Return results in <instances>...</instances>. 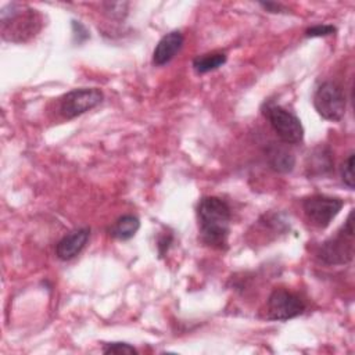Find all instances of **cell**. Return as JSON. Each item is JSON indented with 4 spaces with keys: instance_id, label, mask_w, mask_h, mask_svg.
Here are the masks:
<instances>
[{
    "instance_id": "obj_1",
    "label": "cell",
    "mask_w": 355,
    "mask_h": 355,
    "mask_svg": "<svg viewBox=\"0 0 355 355\" xmlns=\"http://www.w3.org/2000/svg\"><path fill=\"white\" fill-rule=\"evenodd\" d=\"M197 219L202 243L212 248H225L232 219L229 204L215 196L202 197L197 205Z\"/></svg>"
},
{
    "instance_id": "obj_2",
    "label": "cell",
    "mask_w": 355,
    "mask_h": 355,
    "mask_svg": "<svg viewBox=\"0 0 355 355\" xmlns=\"http://www.w3.org/2000/svg\"><path fill=\"white\" fill-rule=\"evenodd\" d=\"M42 24V15L26 4L8 3L0 11L1 36L8 42H28L40 31Z\"/></svg>"
},
{
    "instance_id": "obj_3",
    "label": "cell",
    "mask_w": 355,
    "mask_h": 355,
    "mask_svg": "<svg viewBox=\"0 0 355 355\" xmlns=\"http://www.w3.org/2000/svg\"><path fill=\"white\" fill-rule=\"evenodd\" d=\"M318 258L327 265H345L354 258V226L349 212L341 229L318 250Z\"/></svg>"
},
{
    "instance_id": "obj_4",
    "label": "cell",
    "mask_w": 355,
    "mask_h": 355,
    "mask_svg": "<svg viewBox=\"0 0 355 355\" xmlns=\"http://www.w3.org/2000/svg\"><path fill=\"white\" fill-rule=\"evenodd\" d=\"M262 112L283 143L298 144L302 141L304 128L301 121L293 112L273 103L265 104Z\"/></svg>"
},
{
    "instance_id": "obj_5",
    "label": "cell",
    "mask_w": 355,
    "mask_h": 355,
    "mask_svg": "<svg viewBox=\"0 0 355 355\" xmlns=\"http://www.w3.org/2000/svg\"><path fill=\"white\" fill-rule=\"evenodd\" d=\"M316 112L326 121L338 122L345 114V94L336 82H323L315 92L312 98Z\"/></svg>"
},
{
    "instance_id": "obj_6",
    "label": "cell",
    "mask_w": 355,
    "mask_h": 355,
    "mask_svg": "<svg viewBox=\"0 0 355 355\" xmlns=\"http://www.w3.org/2000/svg\"><path fill=\"white\" fill-rule=\"evenodd\" d=\"M104 98V94L97 87H79L67 92L58 101V111L62 118L72 119L94 107Z\"/></svg>"
},
{
    "instance_id": "obj_7",
    "label": "cell",
    "mask_w": 355,
    "mask_h": 355,
    "mask_svg": "<svg viewBox=\"0 0 355 355\" xmlns=\"http://www.w3.org/2000/svg\"><path fill=\"white\" fill-rule=\"evenodd\" d=\"M344 201L338 197L326 194H313L302 200V211L312 225L324 229L338 215Z\"/></svg>"
},
{
    "instance_id": "obj_8",
    "label": "cell",
    "mask_w": 355,
    "mask_h": 355,
    "mask_svg": "<svg viewBox=\"0 0 355 355\" xmlns=\"http://www.w3.org/2000/svg\"><path fill=\"white\" fill-rule=\"evenodd\" d=\"M305 309L300 295L286 290L275 288L266 302V312L270 320H288L300 316Z\"/></svg>"
},
{
    "instance_id": "obj_9",
    "label": "cell",
    "mask_w": 355,
    "mask_h": 355,
    "mask_svg": "<svg viewBox=\"0 0 355 355\" xmlns=\"http://www.w3.org/2000/svg\"><path fill=\"white\" fill-rule=\"evenodd\" d=\"M90 237L89 227H79L65 234L55 245V255L61 261H69L80 254Z\"/></svg>"
},
{
    "instance_id": "obj_10",
    "label": "cell",
    "mask_w": 355,
    "mask_h": 355,
    "mask_svg": "<svg viewBox=\"0 0 355 355\" xmlns=\"http://www.w3.org/2000/svg\"><path fill=\"white\" fill-rule=\"evenodd\" d=\"M183 43L184 37L180 31H172L164 35L153 51V64L157 67L168 64L180 51Z\"/></svg>"
},
{
    "instance_id": "obj_11",
    "label": "cell",
    "mask_w": 355,
    "mask_h": 355,
    "mask_svg": "<svg viewBox=\"0 0 355 355\" xmlns=\"http://www.w3.org/2000/svg\"><path fill=\"white\" fill-rule=\"evenodd\" d=\"M333 155L331 150L327 146H318L315 147L308 158H306V175L309 178L313 176H323L333 171Z\"/></svg>"
},
{
    "instance_id": "obj_12",
    "label": "cell",
    "mask_w": 355,
    "mask_h": 355,
    "mask_svg": "<svg viewBox=\"0 0 355 355\" xmlns=\"http://www.w3.org/2000/svg\"><path fill=\"white\" fill-rule=\"evenodd\" d=\"M265 158L269 166L279 173L291 172L295 165V158L293 153H290L286 147L279 146L276 143H270L265 148Z\"/></svg>"
},
{
    "instance_id": "obj_13",
    "label": "cell",
    "mask_w": 355,
    "mask_h": 355,
    "mask_svg": "<svg viewBox=\"0 0 355 355\" xmlns=\"http://www.w3.org/2000/svg\"><path fill=\"white\" fill-rule=\"evenodd\" d=\"M140 229V220L135 215H122L110 227V236L116 240H129Z\"/></svg>"
},
{
    "instance_id": "obj_14",
    "label": "cell",
    "mask_w": 355,
    "mask_h": 355,
    "mask_svg": "<svg viewBox=\"0 0 355 355\" xmlns=\"http://www.w3.org/2000/svg\"><path fill=\"white\" fill-rule=\"evenodd\" d=\"M226 60L227 57L225 53H219V51L207 53L193 60V68L197 73H207L222 67L226 62Z\"/></svg>"
},
{
    "instance_id": "obj_15",
    "label": "cell",
    "mask_w": 355,
    "mask_h": 355,
    "mask_svg": "<svg viewBox=\"0 0 355 355\" xmlns=\"http://www.w3.org/2000/svg\"><path fill=\"white\" fill-rule=\"evenodd\" d=\"M354 151H351L340 166L341 180L349 190L354 189Z\"/></svg>"
},
{
    "instance_id": "obj_16",
    "label": "cell",
    "mask_w": 355,
    "mask_h": 355,
    "mask_svg": "<svg viewBox=\"0 0 355 355\" xmlns=\"http://www.w3.org/2000/svg\"><path fill=\"white\" fill-rule=\"evenodd\" d=\"M104 7V12L108 14L110 18L112 19H123L125 15L128 14V7H129V3H122V1H118V3H104L103 4Z\"/></svg>"
},
{
    "instance_id": "obj_17",
    "label": "cell",
    "mask_w": 355,
    "mask_h": 355,
    "mask_svg": "<svg viewBox=\"0 0 355 355\" xmlns=\"http://www.w3.org/2000/svg\"><path fill=\"white\" fill-rule=\"evenodd\" d=\"M104 354H136L137 349L128 343H110L103 348Z\"/></svg>"
},
{
    "instance_id": "obj_18",
    "label": "cell",
    "mask_w": 355,
    "mask_h": 355,
    "mask_svg": "<svg viewBox=\"0 0 355 355\" xmlns=\"http://www.w3.org/2000/svg\"><path fill=\"white\" fill-rule=\"evenodd\" d=\"M336 26L333 25H315V26H311L305 31V36L306 37H322V36H329V35H333L336 32Z\"/></svg>"
},
{
    "instance_id": "obj_19",
    "label": "cell",
    "mask_w": 355,
    "mask_h": 355,
    "mask_svg": "<svg viewBox=\"0 0 355 355\" xmlns=\"http://www.w3.org/2000/svg\"><path fill=\"white\" fill-rule=\"evenodd\" d=\"M259 6L262 8H265L268 12H282V11H286V8L279 4V3H273V1H266V3H259Z\"/></svg>"
},
{
    "instance_id": "obj_20",
    "label": "cell",
    "mask_w": 355,
    "mask_h": 355,
    "mask_svg": "<svg viewBox=\"0 0 355 355\" xmlns=\"http://www.w3.org/2000/svg\"><path fill=\"white\" fill-rule=\"evenodd\" d=\"M171 241H172V236H171V234L168 236V239H166V234H165L162 239L158 240V251H159V255H161V257L166 252V250H168Z\"/></svg>"
}]
</instances>
